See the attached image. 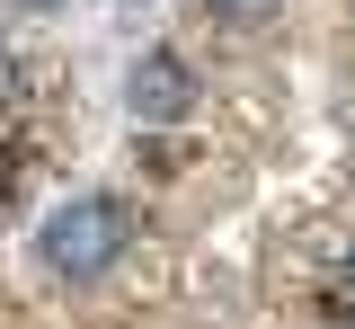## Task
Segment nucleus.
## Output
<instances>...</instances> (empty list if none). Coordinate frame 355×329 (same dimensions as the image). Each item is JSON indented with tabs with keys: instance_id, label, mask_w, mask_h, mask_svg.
<instances>
[{
	"instance_id": "1",
	"label": "nucleus",
	"mask_w": 355,
	"mask_h": 329,
	"mask_svg": "<svg viewBox=\"0 0 355 329\" xmlns=\"http://www.w3.org/2000/svg\"><path fill=\"white\" fill-rule=\"evenodd\" d=\"M133 240V205L125 196H71V205H53L36 232V258L53 276H98V267H116Z\"/></svg>"
},
{
	"instance_id": "2",
	"label": "nucleus",
	"mask_w": 355,
	"mask_h": 329,
	"mask_svg": "<svg viewBox=\"0 0 355 329\" xmlns=\"http://www.w3.org/2000/svg\"><path fill=\"white\" fill-rule=\"evenodd\" d=\"M125 107L142 116V125H178L187 107H196V71L178 62V53H142L125 81Z\"/></svg>"
},
{
	"instance_id": "3",
	"label": "nucleus",
	"mask_w": 355,
	"mask_h": 329,
	"mask_svg": "<svg viewBox=\"0 0 355 329\" xmlns=\"http://www.w3.org/2000/svg\"><path fill=\"white\" fill-rule=\"evenodd\" d=\"M214 9H240V18H258V9H275V0H214Z\"/></svg>"
},
{
	"instance_id": "4",
	"label": "nucleus",
	"mask_w": 355,
	"mask_h": 329,
	"mask_svg": "<svg viewBox=\"0 0 355 329\" xmlns=\"http://www.w3.org/2000/svg\"><path fill=\"white\" fill-rule=\"evenodd\" d=\"M0 98H9V62H0Z\"/></svg>"
},
{
	"instance_id": "5",
	"label": "nucleus",
	"mask_w": 355,
	"mask_h": 329,
	"mask_svg": "<svg viewBox=\"0 0 355 329\" xmlns=\"http://www.w3.org/2000/svg\"><path fill=\"white\" fill-rule=\"evenodd\" d=\"M27 9H53V0H27Z\"/></svg>"
},
{
	"instance_id": "6",
	"label": "nucleus",
	"mask_w": 355,
	"mask_h": 329,
	"mask_svg": "<svg viewBox=\"0 0 355 329\" xmlns=\"http://www.w3.org/2000/svg\"><path fill=\"white\" fill-rule=\"evenodd\" d=\"M347 276H355V267H347Z\"/></svg>"
}]
</instances>
